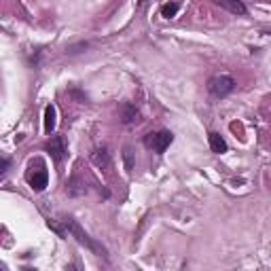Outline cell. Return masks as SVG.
Segmentation results:
<instances>
[{
    "label": "cell",
    "mask_w": 271,
    "mask_h": 271,
    "mask_svg": "<svg viewBox=\"0 0 271 271\" xmlns=\"http://www.w3.org/2000/svg\"><path fill=\"white\" fill-rule=\"evenodd\" d=\"M172 142H174V134L168 132V130H161V132H155V134H147L144 136L147 149H153L157 155H163Z\"/></svg>",
    "instance_id": "obj_3"
},
{
    "label": "cell",
    "mask_w": 271,
    "mask_h": 271,
    "mask_svg": "<svg viewBox=\"0 0 271 271\" xmlns=\"http://www.w3.org/2000/svg\"><path fill=\"white\" fill-rule=\"evenodd\" d=\"M57 119V113H55V106H47L45 108V132L47 134H53V130H55V121Z\"/></svg>",
    "instance_id": "obj_10"
},
{
    "label": "cell",
    "mask_w": 271,
    "mask_h": 271,
    "mask_svg": "<svg viewBox=\"0 0 271 271\" xmlns=\"http://www.w3.org/2000/svg\"><path fill=\"white\" fill-rule=\"evenodd\" d=\"M9 163H11V161H9V159L5 157V159H3V170H0V172H3V174H7V170H9Z\"/></svg>",
    "instance_id": "obj_15"
},
{
    "label": "cell",
    "mask_w": 271,
    "mask_h": 271,
    "mask_svg": "<svg viewBox=\"0 0 271 271\" xmlns=\"http://www.w3.org/2000/svg\"><path fill=\"white\" fill-rule=\"evenodd\" d=\"M208 91L214 98H227L235 91V81L227 74H216L208 81Z\"/></svg>",
    "instance_id": "obj_2"
},
{
    "label": "cell",
    "mask_w": 271,
    "mask_h": 271,
    "mask_svg": "<svg viewBox=\"0 0 271 271\" xmlns=\"http://www.w3.org/2000/svg\"><path fill=\"white\" fill-rule=\"evenodd\" d=\"M212 3L216 7H220V9L229 11L231 15H240V17L248 13V9H246V5L242 3V0H212Z\"/></svg>",
    "instance_id": "obj_6"
},
{
    "label": "cell",
    "mask_w": 271,
    "mask_h": 271,
    "mask_svg": "<svg viewBox=\"0 0 271 271\" xmlns=\"http://www.w3.org/2000/svg\"><path fill=\"white\" fill-rule=\"evenodd\" d=\"M91 161H93V165H98L100 170H106V168H110V155H108L106 149H95L91 153Z\"/></svg>",
    "instance_id": "obj_8"
},
{
    "label": "cell",
    "mask_w": 271,
    "mask_h": 271,
    "mask_svg": "<svg viewBox=\"0 0 271 271\" xmlns=\"http://www.w3.org/2000/svg\"><path fill=\"white\" fill-rule=\"evenodd\" d=\"M83 193H85L83 182L78 180V176H74V178L68 182V195H70V197H78V195H83Z\"/></svg>",
    "instance_id": "obj_11"
},
{
    "label": "cell",
    "mask_w": 271,
    "mask_h": 271,
    "mask_svg": "<svg viewBox=\"0 0 271 271\" xmlns=\"http://www.w3.org/2000/svg\"><path fill=\"white\" fill-rule=\"evenodd\" d=\"M208 142H210V149H212V153H216V155H222V153H227V142H225V138H222L220 134H216V132H212L210 136H208Z\"/></svg>",
    "instance_id": "obj_9"
},
{
    "label": "cell",
    "mask_w": 271,
    "mask_h": 271,
    "mask_svg": "<svg viewBox=\"0 0 271 271\" xmlns=\"http://www.w3.org/2000/svg\"><path fill=\"white\" fill-rule=\"evenodd\" d=\"M147 3V0H138V5H144Z\"/></svg>",
    "instance_id": "obj_16"
},
{
    "label": "cell",
    "mask_w": 271,
    "mask_h": 271,
    "mask_svg": "<svg viewBox=\"0 0 271 271\" xmlns=\"http://www.w3.org/2000/svg\"><path fill=\"white\" fill-rule=\"evenodd\" d=\"M178 11H180V3H165L161 5V17L172 19V17H176Z\"/></svg>",
    "instance_id": "obj_12"
},
{
    "label": "cell",
    "mask_w": 271,
    "mask_h": 271,
    "mask_svg": "<svg viewBox=\"0 0 271 271\" xmlns=\"http://www.w3.org/2000/svg\"><path fill=\"white\" fill-rule=\"evenodd\" d=\"M123 159H125V168H127V172H132V170H134V155H132V149H130V147H125V151H123Z\"/></svg>",
    "instance_id": "obj_13"
},
{
    "label": "cell",
    "mask_w": 271,
    "mask_h": 271,
    "mask_svg": "<svg viewBox=\"0 0 271 271\" xmlns=\"http://www.w3.org/2000/svg\"><path fill=\"white\" fill-rule=\"evenodd\" d=\"M47 225H49V229H53V231H55V233H57L59 237H64V235H66V233H68L66 229H61V227L57 225V222H55V220H51V218H49V220H47Z\"/></svg>",
    "instance_id": "obj_14"
},
{
    "label": "cell",
    "mask_w": 271,
    "mask_h": 271,
    "mask_svg": "<svg viewBox=\"0 0 271 271\" xmlns=\"http://www.w3.org/2000/svg\"><path fill=\"white\" fill-rule=\"evenodd\" d=\"M119 113H121V123H125V125L140 123V110L134 104H130V102H123L121 108H119Z\"/></svg>",
    "instance_id": "obj_5"
},
{
    "label": "cell",
    "mask_w": 271,
    "mask_h": 271,
    "mask_svg": "<svg viewBox=\"0 0 271 271\" xmlns=\"http://www.w3.org/2000/svg\"><path fill=\"white\" fill-rule=\"evenodd\" d=\"M64 227H66V231L72 235V237H76V242L81 244V246H85V248H89L93 254H98V257H102V259H108V252H106V248L102 246V244H98L95 240H91V237L81 229V225L72 218V216H64Z\"/></svg>",
    "instance_id": "obj_1"
},
{
    "label": "cell",
    "mask_w": 271,
    "mask_h": 271,
    "mask_svg": "<svg viewBox=\"0 0 271 271\" xmlns=\"http://www.w3.org/2000/svg\"><path fill=\"white\" fill-rule=\"evenodd\" d=\"M47 153H49L55 161L59 163V161H64V157H66V153H68V147H66V140H64L61 136H51V140L47 142Z\"/></svg>",
    "instance_id": "obj_4"
},
{
    "label": "cell",
    "mask_w": 271,
    "mask_h": 271,
    "mask_svg": "<svg viewBox=\"0 0 271 271\" xmlns=\"http://www.w3.org/2000/svg\"><path fill=\"white\" fill-rule=\"evenodd\" d=\"M28 182L34 191H43L47 182H49V174H47L45 165H40V170H36L34 174H28Z\"/></svg>",
    "instance_id": "obj_7"
}]
</instances>
